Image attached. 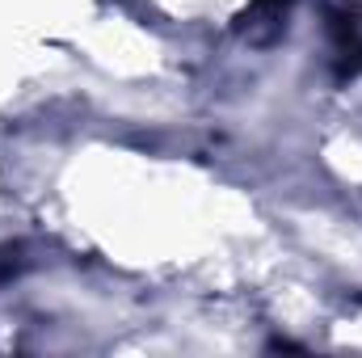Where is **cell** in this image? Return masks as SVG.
Returning a JSON list of instances; mask_svg holds the SVG:
<instances>
[{
    "label": "cell",
    "instance_id": "1",
    "mask_svg": "<svg viewBox=\"0 0 362 358\" xmlns=\"http://www.w3.org/2000/svg\"><path fill=\"white\" fill-rule=\"evenodd\" d=\"M253 4H257L262 13H282V4H286V0H253Z\"/></svg>",
    "mask_w": 362,
    "mask_h": 358
}]
</instances>
